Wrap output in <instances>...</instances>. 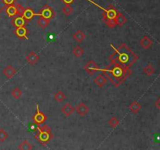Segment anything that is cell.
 Returning <instances> with one entry per match:
<instances>
[{"mask_svg": "<svg viewBox=\"0 0 160 150\" xmlns=\"http://www.w3.org/2000/svg\"><path fill=\"white\" fill-rule=\"evenodd\" d=\"M98 70L103 72L111 83L117 88L120 87L131 73V70L128 67H124L112 62L105 68H98Z\"/></svg>", "mask_w": 160, "mask_h": 150, "instance_id": "obj_2", "label": "cell"}, {"mask_svg": "<svg viewBox=\"0 0 160 150\" xmlns=\"http://www.w3.org/2000/svg\"><path fill=\"white\" fill-rule=\"evenodd\" d=\"M24 8L18 3H14V4L9 5L7 6L5 9L6 14L9 16L10 18H13V17H17V16H21L22 12H23Z\"/></svg>", "mask_w": 160, "mask_h": 150, "instance_id": "obj_5", "label": "cell"}, {"mask_svg": "<svg viewBox=\"0 0 160 150\" xmlns=\"http://www.w3.org/2000/svg\"><path fill=\"white\" fill-rule=\"evenodd\" d=\"M120 123V121H119L118 118L117 117H111L110 119L108 121V124L109 126H110L112 128H116Z\"/></svg>", "mask_w": 160, "mask_h": 150, "instance_id": "obj_26", "label": "cell"}, {"mask_svg": "<svg viewBox=\"0 0 160 150\" xmlns=\"http://www.w3.org/2000/svg\"><path fill=\"white\" fill-rule=\"evenodd\" d=\"M40 59V56L37 54V53L34 52V51L30 52L29 54L26 56V60L30 65H35L36 63H38V62Z\"/></svg>", "mask_w": 160, "mask_h": 150, "instance_id": "obj_11", "label": "cell"}, {"mask_svg": "<svg viewBox=\"0 0 160 150\" xmlns=\"http://www.w3.org/2000/svg\"><path fill=\"white\" fill-rule=\"evenodd\" d=\"M29 33L28 30L27 29V28L25 26L23 27H19V28H16L15 30V34L20 39H27L28 40V34Z\"/></svg>", "mask_w": 160, "mask_h": 150, "instance_id": "obj_10", "label": "cell"}, {"mask_svg": "<svg viewBox=\"0 0 160 150\" xmlns=\"http://www.w3.org/2000/svg\"><path fill=\"white\" fill-rule=\"evenodd\" d=\"M61 1L63 2L66 5H71L74 2L75 0H61Z\"/></svg>", "mask_w": 160, "mask_h": 150, "instance_id": "obj_32", "label": "cell"}, {"mask_svg": "<svg viewBox=\"0 0 160 150\" xmlns=\"http://www.w3.org/2000/svg\"><path fill=\"white\" fill-rule=\"evenodd\" d=\"M140 45L144 49H148L153 45V41L148 36H144L140 41Z\"/></svg>", "mask_w": 160, "mask_h": 150, "instance_id": "obj_17", "label": "cell"}, {"mask_svg": "<svg viewBox=\"0 0 160 150\" xmlns=\"http://www.w3.org/2000/svg\"><path fill=\"white\" fill-rule=\"evenodd\" d=\"M22 95V92L20 90V88L16 87L12 91V96L15 99H19V98L21 97Z\"/></svg>", "mask_w": 160, "mask_h": 150, "instance_id": "obj_27", "label": "cell"}, {"mask_svg": "<svg viewBox=\"0 0 160 150\" xmlns=\"http://www.w3.org/2000/svg\"><path fill=\"white\" fill-rule=\"evenodd\" d=\"M37 23L41 28H42V29H45V28L48 26V24H49L50 20L40 17V18H38L37 20Z\"/></svg>", "mask_w": 160, "mask_h": 150, "instance_id": "obj_21", "label": "cell"}, {"mask_svg": "<svg viewBox=\"0 0 160 150\" xmlns=\"http://www.w3.org/2000/svg\"><path fill=\"white\" fill-rule=\"evenodd\" d=\"M143 72L147 76H152L155 73V67L152 63H148L146 67H144Z\"/></svg>", "mask_w": 160, "mask_h": 150, "instance_id": "obj_23", "label": "cell"}, {"mask_svg": "<svg viewBox=\"0 0 160 150\" xmlns=\"http://www.w3.org/2000/svg\"><path fill=\"white\" fill-rule=\"evenodd\" d=\"M84 50L81 47L78 46V45L75 47V48L73 49V54L74 55L75 57L77 58L81 57V56L84 55Z\"/></svg>", "mask_w": 160, "mask_h": 150, "instance_id": "obj_24", "label": "cell"}, {"mask_svg": "<svg viewBox=\"0 0 160 150\" xmlns=\"http://www.w3.org/2000/svg\"><path fill=\"white\" fill-rule=\"evenodd\" d=\"M62 11L67 17H69V16L71 15L72 12H73V9L71 7L70 5H66L65 7H63L62 9Z\"/></svg>", "mask_w": 160, "mask_h": 150, "instance_id": "obj_28", "label": "cell"}, {"mask_svg": "<svg viewBox=\"0 0 160 150\" xmlns=\"http://www.w3.org/2000/svg\"><path fill=\"white\" fill-rule=\"evenodd\" d=\"M5 2V4L6 5V6H9V5H12V4H14V3H16V2H17V0H3Z\"/></svg>", "mask_w": 160, "mask_h": 150, "instance_id": "obj_31", "label": "cell"}, {"mask_svg": "<svg viewBox=\"0 0 160 150\" xmlns=\"http://www.w3.org/2000/svg\"><path fill=\"white\" fill-rule=\"evenodd\" d=\"M94 82L100 88H102L108 82V80L103 74H99L94 79Z\"/></svg>", "mask_w": 160, "mask_h": 150, "instance_id": "obj_15", "label": "cell"}, {"mask_svg": "<svg viewBox=\"0 0 160 150\" xmlns=\"http://www.w3.org/2000/svg\"><path fill=\"white\" fill-rule=\"evenodd\" d=\"M98 68H99V67H98V64L93 60L88 61V62L86 63V65L84 66V70H85V71L90 75L95 74V72L98 71Z\"/></svg>", "mask_w": 160, "mask_h": 150, "instance_id": "obj_8", "label": "cell"}, {"mask_svg": "<svg viewBox=\"0 0 160 150\" xmlns=\"http://www.w3.org/2000/svg\"><path fill=\"white\" fill-rule=\"evenodd\" d=\"M21 16L24 18V20L28 23H29V21H31V19L34 17H35V12H34V11L31 8H24Z\"/></svg>", "mask_w": 160, "mask_h": 150, "instance_id": "obj_14", "label": "cell"}, {"mask_svg": "<svg viewBox=\"0 0 160 150\" xmlns=\"http://www.w3.org/2000/svg\"><path fill=\"white\" fill-rule=\"evenodd\" d=\"M61 111L62 112V113L66 116V117H70L72 114L73 113V112L75 111V108L70 104V102H67L63 106L61 109Z\"/></svg>", "mask_w": 160, "mask_h": 150, "instance_id": "obj_16", "label": "cell"}, {"mask_svg": "<svg viewBox=\"0 0 160 150\" xmlns=\"http://www.w3.org/2000/svg\"><path fill=\"white\" fill-rule=\"evenodd\" d=\"M129 109L131 112H134V113H135V114H137L138 112L141 110V109H142V105H141L138 102L134 101V102H133L131 105H130Z\"/></svg>", "mask_w": 160, "mask_h": 150, "instance_id": "obj_19", "label": "cell"}, {"mask_svg": "<svg viewBox=\"0 0 160 150\" xmlns=\"http://www.w3.org/2000/svg\"><path fill=\"white\" fill-rule=\"evenodd\" d=\"M37 129L38 134L35 135V138H37L38 141L44 146H45L53 138L51 128L48 127V125L44 124L43 126H38Z\"/></svg>", "mask_w": 160, "mask_h": 150, "instance_id": "obj_4", "label": "cell"}, {"mask_svg": "<svg viewBox=\"0 0 160 150\" xmlns=\"http://www.w3.org/2000/svg\"><path fill=\"white\" fill-rule=\"evenodd\" d=\"M36 107H37V112H36V113L33 116L32 120H34L35 124H37L38 126H40V125L43 124V123L46 121L47 117L45 115V113L41 112L40 109H39L38 104L36 105Z\"/></svg>", "mask_w": 160, "mask_h": 150, "instance_id": "obj_7", "label": "cell"}, {"mask_svg": "<svg viewBox=\"0 0 160 150\" xmlns=\"http://www.w3.org/2000/svg\"><path fill=\"white\" fill-rule=\"evenodd\" d=\"M56 15V12L53 10L52 8L51 7L48 5H45L43 6V7L42 8V9L40 10V12L35 13V16H39L41 17H44V18L48 19V20H51Z\"/></svg>", "mask_w": 160, "mask_h": 150, "instance_id": "obj_6", "label": "cell"}, {"mask_svg": "<svg viewBox=\"0 0 160 150\" xmlns=\"http://www.w3.org/2000/svg\"><path fill=\"white\" fill-rule=\"evenodd\" d=\"M127 21H128V19L126 18V17H125L122 12H117V16H116V18H115L116 24L121 27L123 26V24H125V23H127Z\"/></svg>", "mask_w": 160, "mask_h": 150, "instance_id": "obj_18", "label": "cell"}, {"mask_svg": "<svg viewBox=\"0 0 160 150\" xmlns=\"http://www.w3.org/2000/svg\"><path fill=\"white\" fill-rule=\"evenodd\" d=\"M75 110L77 111V112H78V115H79L80 117H83L88 113L89 107L85 104V103L81 102H80L79 104L76 106Z\"/></svg>", "mask_w": 160, "mask_h": 150, "instance_id": "obj_9", "label": "cell"}, {"mask_svg": "<svg viewBox=\"0 0 160 150\" xmlns=\"http://www.w3.org/2000/svg\"><path fill=\"white\" fill-rule=\"evenodd\" d=\"M110 46L115 51L109 56V60L112 63L130 68L138 59V56L136 55L126 45V43L121 44L117 48H116L112 44H110Z\"/></svg>", "mask_w": 160, "mask_h": 150, "instance_id": "obj_1", "label": "cell"}, {"mask_svg": "<svg viewBox=\"0 0 160 150\" xmlns=\"http://www.w3.org/2000/svg\"><path fill=\"white\" fill-rule=\"evenodd\" d=\"M11 23L16 28H19V27L26 26L28 23L22 16H17V17L12 18V20H11Z\"/></svg>", "mask_w": 160, "mask_h": 150, "instance_id": "obj_12", "label": "cell"}, {"mask_svg": "<svg viewBox=\"0 0 160 150\" xmlns=\"http://www.w3.org/2000/svg\"><path fill=\"white\" fill-rule=\"evenodd\" d=\"M155 105H156V107L159 110H160V98H158L157 101L156 102V104H155Z\"/></svg>", "mask_w": 160, "mask_h": 150, "instance_id": "obj_33", "label": "cell"}, {"mask_svg": "<svg viewBox=\"0 0 160 150\" xmlns=\"http://www.w3.org/2000/svg\"><path fill=\"white\" fill-rule=\"evenodd\" d=\"M9 137V134L8 133L5 131L4 129H0V142H4Z\"/></svg>", "mask_w": 160, "mask_h": 150, "instance_id": "obj_29", "label": "cell"}, {"mask_svg": "<svg viewBox=\"0 0 160 150\" xmlns=\"http://www.w3.org/2000/svg\"><path fill=\"white\" fill-rule=\"evenodd\" d=\"M54 98L59 102H63L66 99V95L62 91H58L54 95Z\"/></svg>", "mask_w": 160, "mask_h": 150, "instance_id": "obj_25", "label": "cell"}, {"mask_svg": "<svg viewBox=\"0 0 160 150\" xmlns=\"http://www.w3.org/2000/svg\"><path fill=\"white\" fill-rule=\"evenodd\" d=\"M6 6H7L5 4L4 1H3V0H0V13H1V12H2L5 9H6Z\"/></svg>", "mask_w": 160, "mask_h": 150, "instance_id": "obj_30", "label": "cell"}, {"mask_svg": "<svg viewBox=\"0 0 160 150\" xmlns=\"http://www.w3.org/2000/svg\"><path fill=\"white\" fill-rule=\"evenodd\" d=\"M73 38L77 41V42H79V43H81L86 38V35L85 34H84V31H78L77 32H75L74 34H73Z\"/></svg>", "mask_w": 160, "mask_h": 150, "instance_id": "obj_20", "label": "cell"}, {"mask_svg": "<svg viewBox=\"0 0 160 150\" xmlns=\"http://www.w3.org/2000/svg\"><path fill=\"white\" fill-rule=\"evenodd\" d=\"M2 73L6 76V78L10 79V78H12L17 73V70L12 65L9 64V65H7L3 69Z\"/></svg>", "mask_w": 160, "mask_h": 150, "instance_id": "obj_13", "label": "cell"}, {"mask_svg": "<svg viewBox=\"0 0 160 150\" xmlns=\"http://www.w3.org/2000/svg\"><path fill=\"white\" fill-rule=\"evenodd\" d=\"M18 148L20 150H31L34 148V147L28 140H24L19 145Z\"/></svg>", "mask_w": 160, "mask_h": 150, "instance_id": "obj_22", "label": "cell"}, {"mask_svg": "<svg viewBox=\"0 0 160 150\" xmlns=\"http://www.w3.org/2000/svg\"><path fill=\"white\" fill-rule=\"evenodd\" d=\"M90 2H92V4H94L95 6H98V8H100L101 9L104 10V12L102 13V17H103V21L106 23L108 27L109 28H114L117 24L115 23V18L117 14V10L116 9L115 7H113L112 6H109V7L108 9H105L102 6H99L97 3H95V2H93L92 0H88Z\"/></svg>", "mask_w": 160, "mask_h": 150, "instance_id": "obj_3", "label": "cell"}]
</instances>
